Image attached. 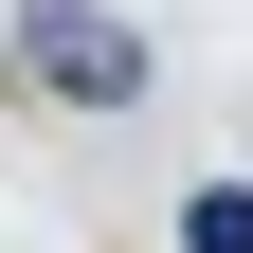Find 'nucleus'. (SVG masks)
I'll use <instances>...</instances> for the list:
<instances>
[{
    "mask_svg": "<svg viewBox=\"0 0 253 253\" xmlns=\"http://www.w3.org/2000/svg\"><path fill=\"white\" fill-rule=\"evenodd\" d=\"M0 73L54 90V109H145V37H126L109 0H18L0 18Z\"/></svg>",
    "mask_w": 253,
    "mask_h": 253,
    "instance_id": "f257e3e1",
    "label": "nucleus"
},
{
    "mask_svg": "<svg viewBox=\"0 0 253 253\" xmlns=\"http://www.w3.org/2000/svg\"><path fill=\"white\" fill-rule=\"evenodd\" d=\"M181 253H253V181H199L181 199Z\"/></svg>",
    "mask_w": 253,
    "mask_h": 253,
    "instance_id": "f03ea898",
    "label": "nucleus"
}]
</instances>
